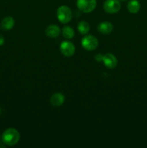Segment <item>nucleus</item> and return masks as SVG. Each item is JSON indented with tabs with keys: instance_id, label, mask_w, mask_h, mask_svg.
<instances>
[{
	"instance_id": "8",
	"label": "nucleus",
	"mask_w": 147,
	"mask_h": 148,
	"mask_svg": "<svg viewBox=\"0 0 147 148\" xmlns=\"http://www.w3.org/2000/svg\"><path fill=\"white\" fill-rule=\"evenodd\" d=\"M65 98L64 95L60 92L54 93L50 98V103L53 106L58 107L61 106L64 103Z\"/></svg>"
},
{
	"instance_id": "2",
	"label": "nucleus",
	"mask_w": 147,
	"mask_h": 148,
	"mask_svg": "<svg viewBox=\"0 0 147 148\" xmlns=\"http://www.w3.org/2000/svg\"><path fill=\"white\" fill-rule=\"evenodd\" d=\"M57 18L63 24L69 23L72 18V12L67 6H61L57 10Z\"/></svg>"
},
{
	"instance_id": "13",
	"label": "nucleus",
	"mask_w": 147,
	"mask_h": 148,
	"mask_svg": "<svg viewBox=\"0 0 147 148\" xmlns=\"http://www.w3.org/2000/svg\"><path fill=\"white\" fill-rule=\"evenodd\" d=\"M89 29H90V27H89V23L84 20H82L78 24V30L81 34H86L89 33Z\"/></svg>"
},
{
	"instance_id": "5",
	"label": "nucleus",
	"mask_w": 147,
	"mask_h": 148,
	"mask_svg": "<svg viewBox=\"0 0 147 148\" xmlns=\"http://www.w3.org/2000/svg\"><path fill=\"white\" fill-rule=\"evenodd\" d=\"M120 3L118 0H106L103 4L104 10L110 14L118 12L120 11Z\"/></svg>"
},
{
	"instance_id": "15",
	"label": "nucleus",
	"mask_w": 147,
	"mask_h": 148,
	"mask_svg": "<svg viewBox=\"0 0 147 148\" xmlns=\"http://www.w3.org/2000/svg\"><path fill=\"white\" fill-rule=\"evenodd\" d=\"M102 55H101V54H97V55H96V56H95V60H97V62H102Z\"/></svg>"
},
{
	"instance_id": "7",
	"label": "nucleus",
	"mask_w": 147,
	"mask_h": 148,
	"mask_svg": "<svg viewBox=\"0 0 147 148\" xmlns=\"http://www.w3.org/2000/svg\"><path fill=\"white\" fill-rule=\"evenodd\" d=\"M102 62L108 69H114L117 66L118 60L116 57L112 53H106L102 56Z\"/></svg>"
},
{
	"instance_id": "9",
	"label": "nucleus",
	"mask_w": 147,
	"mask_h": 148,
	"mask_svg": "<svg viewBox=\"0 0 147 148\" xmlns=\"http://www.w3.org/2000/svg\"><path fill=\"white\" fill-rule=\"evenodd\" d=\"M61 30L59 27L56 25H51L48 26L46 29V34L51 38H55L60 35Z\"/></svg>"
},
{
	"instance_id": "1",
	"label": "nucleus",
	"mask_w": 147,
	"mask_h": 148,
	"mask_svg": "<svg viewBox=\"0 0 147 148\" xmlns=\"http://www.w3.org/2000/svg\"><path fill=\"white\" fill-rule=\"evenodd\" d=\"M20 133L14 128L6 130L2 134V141L5 145L12 146L17 144L20 140Z\"/></svg>"
},
{
	"instance_id": "17",
	"label": "nucleus",
	"mask_w": 147,
	"mask_h": 148,
	"mask_svg": "<svg viewBox=\"0 0 147 148\" xmlns=\"http://www.w3.org/2000/svg\"><path fill=\"white\" fill-rule=\"evenodd\" d=\"M120 1H126V0H120Z\"/></svg>"
},
{
	"instance_id": "6",
	"label": "nucleus",
	"mask_w": 147,
	"mask_h": 148,
	"mask_svg": "<svg viewBox=\"0 0 147 148\" xmlns=\"http://www.w3.org/2000/svg\"><path fill=\"white\" fill-rule=\"evenodd\" d=\"M60 50L62 54L66 57H70L73 56L75 53V46L69 40H65L61 43Z\"/></svg>"
},
{
	"instance_id": "4",
	"label": "nucleus",
	"mask_w": 147,
	"mask_h": 148,
	"mask_svg": "<svg viewBox=\"0 0 147 148\" xmlns=\"http://www.w3.org/2000/svg\"><path fill=\"white\" fill-rule=\"evenodd\" d=\"M82 46L87 51H93L98 46V40L92 35L85 36L82 40Z\"/></svg>"
},
{
	"instance_id": "14",
	"label": "nucleus",
	"mask_w": 147,
	"mask_h": 148,
	"mask_svg": "<svg viewBox=\"0 0 147 148\" xmlns=\"http://www.w3.org/2000/svg\"><path fill=\"white\" fill-rule=\"evenodd\" d=\"M63 36L66 39H71L74 36V30L70 26H64L62 29Z\"/></svg>"
},
{
	"instance_id": "16",
	"label": "nucleus",
	"mask_w": 147,
	"mask_h": 148,
	"mask_svg": "<svg viewBox=\"0 0 147 148\" xmlns=\"http://www.w3.org/2000/svg\"><path fill=\"white\" fill-rule=\"evenodd\" d=\"M4 43V37L1 36H0V46H2Z\"/></svg>"
},
{
	"instance_id": "12",
	"label": "nucleus",
	"mask_w": 147,
	"mask_h": 148,
	"mask_svg": "<svg viewBox=\"0 0 147 148\" xmlns=\"http://www.w3.org/2000/svg\"><path fill=\"white\" fill-rule=\"evenodd\" d=\"M14 25V20L12 17H7L3 19L1 22V27L6 30H11Z\"/></svg>"
},
{
	"instance_id": "3",
	"label": "nucleus",
	"mask_w": 147,
	"mask_h": 148,
	"mask_svg": "<svg viewBox=\"0 0 147 148\" xmlns=\"http://www.w3.org/2000/svg\"><path fill=\"white\" fill-rule=\"evenodd\" d=\"M76 5L80 11L89 13L96 8L97 0H77Z\"/></svg>"
},
{
	"instance_id": "10",
	"label": "nucleus",
	"mask_w": 147,
	"mask_h": 148,
	"mask_svg": "<svg viewBox=\"0 0 147 148\" xmlns=\"http://www.w3.org/2000/svg\"><path fill=\"white\" fill-rule=\"evenodd\" d=\"M97 29L99 33H102V34H109L113 30V26L110 22L105 21L99 23Z\"/></svg>"
},
{
	"instance_id": "11",
	"label": "nucleus",
	"mask_w": 147,
	"mask_h": 148,
	"mask_svg": "<svg viewBox=\"0 0 147 148\" xmlns=\"http://www.w3.org/2000/svg\"><path fill=\"white\" fill-rule=\"evenodd\" d=\"M127 7H128V10L130 12L135 14V13L139 12L140 9H141V4L138 0H131L128 2Z\"/></svg>"
}]
</instances>
